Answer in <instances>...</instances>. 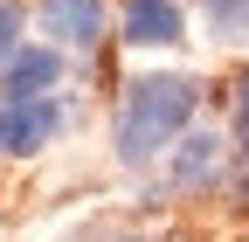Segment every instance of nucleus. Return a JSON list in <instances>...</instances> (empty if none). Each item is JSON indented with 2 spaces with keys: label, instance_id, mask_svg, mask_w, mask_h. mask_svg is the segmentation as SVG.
I'll list each match as a JSON object with an SVG mask.
<instances>
[{
  "label": "nucleus",
  "instance_id": "1",
  "mask_svg": "<svg viewBox=\"0 0 249 242\" xmlns=\"http://www.w3.org/2000/svg\"><path fill=\"white\" fill-rule=\"evenodd\" d=\"M201 111V83L194 76H139L118 104V159L124 166H152L160 153H173L180 132Z\"/></svg>",
  "mask_w": 249,
  "mask_h": 242
},
{
  "label": "nucleus",
  "instance_id": "2",
  "mask_svg": "<svg viewBox=\"0 0 249 242\" xmlns=\"http://www.w3.org/2000/svg\"><path fill=\"white\" fill-rule=\"evenodd\" d=\"M55 132H62V104H55V97L0 104V153H42Z\"/></svg>",
  "mask_w": 249,
  "mask_h": 242
},
{
  "label": "nucleus",
  "instance_id": "3",
  "mask_svg": "<svg viewBox=\"0 0 249 242\" xmlns=\"http://www.w3.org/2000/svg\"><path fill=\"white\" fill-rule=\"evenodd\" d=\"M42 35L62 49H97L104 42V0H42Z\"/></svg>",
  "mask_w": 249,
  "mask_h": 242
},
{
  "label": "nucleus",
  "instance_id": "4",
  "mask_svg": "<svg viewBox=\"0 0 249 242\" xmlns=\"http://www.w3.org/2000/svg\"><path fill=\"white\" fill-rule=\"evenodd\" d=\"M62 76V55L55 49H14L7 63H0V97L21 104V97H49Z\"/></svg>",
  "mask_w": 249,
  "mask_h": 242
},
{
  "label": "nucleus",
  "instance_id": "5",
  "mask_svg": "<svg viewBox=\"0 0 249 242\" xmlns=\"http://www.w3.org/2000/svg\"><path fill=\"white\" fill-rule=\"evenodd\" d=\"M124 42L132 49H173L180 35V7L173 0H124Z\"/></svg>",
  "mask_w": 249,
  "mask_h": 242
},
{
  "label": "nucleus",
  "instance_id": "6",
  "mask_svg": "<svg viewBox=\"0 0 249 242\" xmlns=\"http://www.w3.org/2000/svg\"><path fill=\"white\" fill-rule=\"evenodd\" d=\"M214 173H222V138H214V132H187L180 153H173V187L194 194V187H208Z\"/></svg>",
  "mask_w": 249,
  "mask_h": 242
},
{
  "label": "nucleus",
  "instance_id": "7",
  "mask_svg": "<svg viewBox=\"0 0 249 242\" xmlns=\"http://www.w3.org/2000/svg\"><path fill=\"white\" fill-rule=\"evenodd\" d=\"M201 21L214 28V42H249V0H201Z\"/></svg>",
  "mask_w": 249,
  "mask_h": 242
},
{
  "label": "nucleus",
  "instance_id": "8",
  "mask_svg": "<svg viewBox=\"0 0 249 242\" xmlns=\"http://www.w3.org/2000/svg\"><path fill=\"white\" fill-rule=\"evenodd\" d=\"M14 49H21V7H7V0H0V63H7Z\"/></svg>",
  "mask_w": 249,
  "mask_h": 242
},
{
  "label": "nucleus",
  "instance_id": "9",
  "mask_svg": "<svg viewBox=\"0 0 249 242\" xmlns=\"http://www.w3.org/2000/svg\"><path fill=\"white\" fill-rule=\"evenodd\" d=\"M235 132H242V138H249V69H242V76H235Z\"/></svg>",
  "mask_w": 249,
  "mask_h": 242
},
{
  "label": "nucleus",
  "instance_id": "10",
  "mask_svg": "<svg viewBox=\"0 0 249 242\" xmlns=\"http://www.w3.org/2000/svg\"><path fill=\"white\" fill-rule=\"evenodd\" d=\"M111 242H139V235H111Z\"/></svg>",
  "mask_w": 249,
  "mask_h": 242
}]
</instances>
